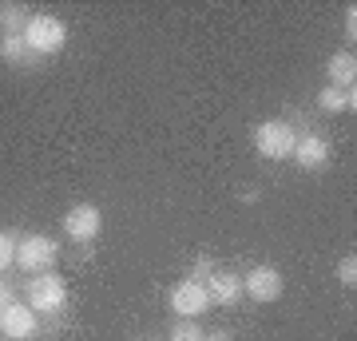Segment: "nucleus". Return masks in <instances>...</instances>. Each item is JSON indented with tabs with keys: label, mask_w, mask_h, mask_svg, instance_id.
<instances>
[{
	"label": "nucleus",
	"mask_w": 357,
	"mask_h": 341,
	"mask_svg": "<svg viewBox=\"0 0 357 341\" xmlns=\"http://www.w3.org/2000/svg\"><path fill=\"white\" fill-rule=\"evenodd\" d=\"M24 40L36 56H52V52H60L68 44V24L60 16L32 13V20H28V28H24Z\"/></svg>",
	"instance_id": "f257e3e1"
},
{
	"label": "nucleus",
	"mask_w": 357,
	"mask_h": 341,
	"mask_svg": "<svg viewBox=\"0 0 357 341\" xmlns=\"http://www.w3.org/2000/svg\"><path fill=\"white\" fill-rule=\"evenodd\" d=\"M294 143H298V135H294V127L286 123V119H266V123H258L255 131V147L262 159H290L294 155Z\"/></svg>",
	"instance_id": "f03ea898"
},
{
	"label": "nucleus",
	"mask_w": 357,
	"mask_h": 341,
	"mask_svg": "<svg viewBox=\"0 0 357 341\" xmlns=\"http://www.w3.org/2000/svg\"><path fill=\"white\" fill-rule=\"evenodd\" d=\"M56 258H60V246L48 234H24V238H16V266L28 270V274H44Z\"/></svg>",
	"instance_id": "7ed1b4c3"
},
{
	"label": "nucleus",
	"mask_w": 357,
	"mask_h": 341,
	"mask_svg": "<svg viewBox=\"0 0 357 341\" xmlns=\"http://www.w3.org/2000/svg\"><path fill=\"white\" fill-rule=\"evenodd\" d=\"M28 305L36 310V314H60L68 305V286L64 278H56V274H40V278L28 282Z\"/></svg>",
	"instance_id": "20e7f679"
},
{
	"label": "nucleus",
	"mask_w": 357,
	"mask_h": 341,
	"mask_svg": "<svg viewBox=\"0 0 357 341\" xmlns=\"http://www.w3.org/2000/svg\"><path fill=\"white\" fill-rule=\"evenodd\" d=\"M100 230H103V215H100V206H91V202H76L64 215V234L72 242H96Z\"/></svg>",
	"instance_id": "39448f33"
},
{
	"label": "nucleus",
	"mask_w": 357,
	"mask_h": 341,
	"mask_svg": "<svg viewBox=\"0 0 357 341\" xmlns=\"http://www.w3.org/2000/svg\"><path fill=\"white\" fill-rule=\"evenodd\" d=\"M243 294L250 302H278L282 298V274L274 266H255L250 274H243Z\"/></svg>",
	"instance_id": "423d86ee"
},
{
	"label": "nucleus",
	"mask_w": 357,
	"mask_h": 341,
	"mask_svg": "<svg viewBox=\"0 0 357 341\" xmlns=\"http://www.w3.org/2000/svg\"><path fill=\"white\" fill-rule=\"evenodd\" d=\"M171 310L178 317H203L211 310V294H206L203 282H178L175 290H171Z\"/></svg>",
	"instance_id": "0eeeda50"
},
{
	"label": "nucleus",
	"mask_w": 357,
	"mask_h": 341,
	"mask_svg": "<svg viewBox=\"0 0 357 341\" xmlns=\"http://www.w3.org/2000/svg\"><path fill=\"white\" fill-rule=\"evenodd\" d=\"M0 329H4V333H8L13 341H28V338H36V329H40L36 310H32V305H20V302L4 305V310H0Z\"/></svg>",
	"instance_id": "6e6552de"
},
{
	"label": "nucleus",
	"mask_w": 357,
	"mask_h": 341,
	"mask_svg": "<svg viewBox=\"0 0 357 341\" xmlns=\"http://www.w3.org/2000/svg\"><path fill=\"white\" fill-rule=\"evenodd\" d=\"M290 159L302 167V171H321V167L330 163V143L321 139V135H302V139L294 143Z\"/></svg>",
	"instance_id": "1a4fd4ad"
},
{
	"label": "nucleus",
	"mask_w": 357,
	"mask_h": 341,
	"mask_svg": "<svg viewBox=\"0 0 357 341\" xmlns=\"http://www.w3.org/2000/svg\"><path fill=\"white\" fill-rule=\"evenodd\" d=\"M206 294H211V302H218V305H234L243 298V278L230 274V270H215L211 282H206Z\"/></svg>",
	"instance_id": "9d476101"
},
{
	"label": "nucleus",
	"mask_w": 357,
	"mask_h": 341,
	"mask_svg": "<svg viewBox=\"0 0 357 341\" xmlns=\"http://www.w3.org/2000/svg\"><path fill=\"white\" fill-rule=\"evenodd\" d=\"M326 72H330V84L333 88H354L357 84V56L349 48L345 52H333L330 63H326Z\"/></svg>",
	"instance_id": "9b49d317"
},
{
	"label": "nucleus",
	"mask_w": 357,
	"mask_h": 341,
	"mask_svg": "<svg viewBox=\"0 0 357 341\" xmlns=\"http://www.w3.org/2000/svg\"><path fill=\"white\" fill-rule=\"evenodd\" d=\"M0 60L13 63V68H32L36 63V52L28 48L24 36H0Z\"/></svg>",
	"instance_id": "f8f14e48"
},
{
	"label": "nucleus",
	"mask_w": 357,
	"mask_h": 341,
	"mask_svg": "<svg viewBox=\"0 0 357 341\" xmlns=\"http://www.w3.org/2000/svg\"><path fill=\"white\" fill-rule=\"evenodd\" d=\"M28 20H32V13L24 4H0V36H24Z\"/></svg>",
	"instance_id": "ddd939ff"
},
{
	"label": "nucleus",
	"mask_w": 357,
	"mask_h": 341,
	"mask_svg": "<svg viewBox=\"0 0 357 341\" xmlns=\"http://www.w3.org/2000/svg\"><path fill=\"white\" fill-rule=\"evenodd\" d=\"M318 103L326 107V112H333V115L357 112V91H354V88H321Z\"/></svg>",
	"instance_id": "4468645a"
},
{
	"label": "nucleus",
	"mask_w": 357,
	"mask_h": 341,
	"mask_svg": "<svg viewBox=\"0 0 357 341\" xmlns=\"http://www.w3.org/2000/svg\"><path fill=\"white\" fill-rule=\"evenodd\" d=\"M206 333L199 329V317H178L171 326V341H203Z\"/></svg>",
	"instance_id": "2eb2a0df"
},
{
	"label": "nucleus",
	"mask_w": 357,
	"mask_h": 341,
	"mask_svg": "<svg viewBox=\"0 0 357 341\" xmlns=\"http://www.w3.org/2000/svg\"><path fill=\"white\" fill-rule=\"evenodd\" d=\"M337 282H342L345 290H354V286H357V258H354V254L337 258Z\"/></svg>",
	"instance_id": "dca6fc26"
},
{
	"label": "nucleus",
	"mask_w": 357,
	"mask_h": 341,
	"mask_svg": "<svg viewBox=\"0 0 357 341\" xmlns=\"http://www.w3.org/2000/svg\"><path fill=\"white\" fill-rule=\"evenodd\" d=\"M13 262H16V238L0 230V270H8Z\"/></svg>",
	"instance_id": "f3484780"
},
{
	"label": "nucleus",
	"mask_w": 357,
	"mask_h": 341,
	"mask_svg": "<svg viewBox=\"0 0 357 341\" xmlns=\"http://www.w3.org/2000/svg\"><path fill=\"white\" fill-rule=\"evenodd\" d=\"M211 274H215V262H211V258H199V262L191 266V274H187V278H211Z\"/></svg>",
	"instance_id": "a211bd4d"
},
{
	"label": "nucleus",
	"mask_w": 357,
	"mask_h": 341,
	"mask_svg": "<svg viewBox=\"0 0 357 341\" xmlns=\"http://www.w3.org/2000/svg\"><path fill=\"white\" fill-rule=\"evenodd\" d=\"M345 40H349V44L357 40V8H354V4L345 8Z\"/></svg>",
	"instance_id": "6ab92c4d"
},
{
	"label": "nucleus",
	"mask_w": 357,
	"mask_h": 341,
	"mask_svg": "<svg viewBox=\"0 0 357 341\" xmlns=\"http://www.w3.org/2000/svg\"><path fill=\"white\" fill-rule=\"evenodd\" d=\"M4 305H13V290H8V286H0V310H4Z\"/></svg>",
	"instance_id": "aec40b11"
},
{
	"label": "nucleus",
	"mask_w": 357,
	"mask_h": 341,
	"mask_svg": "<svg viewBox=\"0 0 357 341\" xmlns=\"http://www.w3.org/2000/svg\"><path fill=\"white\" fill-rule=\"evenodd\" d=\"M203 341H230V333L227 329H218V333H211V338H203Z\"/></svg>",
	"instance_id": "412c9836"
}]
</instances>
